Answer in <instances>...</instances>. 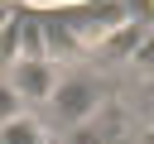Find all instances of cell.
<instances>
[{"mask_svg":"<svg viewBox=\"0 0 154 144\" xmlns=\"http://www.w3.org/2000/svg\"><path fill=\"white\" fill-rule=\"evenodd\" d=\"M43 110H48L58 125L77 130V125L96 120V110H101V82L87 77V72H67V77H58V86H53V96H48Z\"/></svg>","mask_w":154,"mask_h":144,"instance_id":"cell-1","label":"cell"},{"mask_svg":"<svg viewBox=\"0 0 154 144\" xmlns=\"http://www.w3.org/2000/svg\"><path fill=\"white\" fill-rule=\"evenodd\" d=\"M24 110H29V106L19 101V91L10 86V77H0V130H5L14 115H24Z\"/></svg>","mask_w":154,"mask_h":144,"instance_id":"cell-2","label":"cell"},{"mask_svg":"<svg viewBox=\"0 0 154 144\" xmlns=\"http://www.w3.org/2000/svg\"><path fill=\"white\" fill-rule=\"evenodd\" d=\"M135 106H140V115L154 120V77H144V82L135 86Z\"/></svg>","mask_w":154,"mask_h":144,"instance_id":"cell-3","label":"cell"}]
</instances>
